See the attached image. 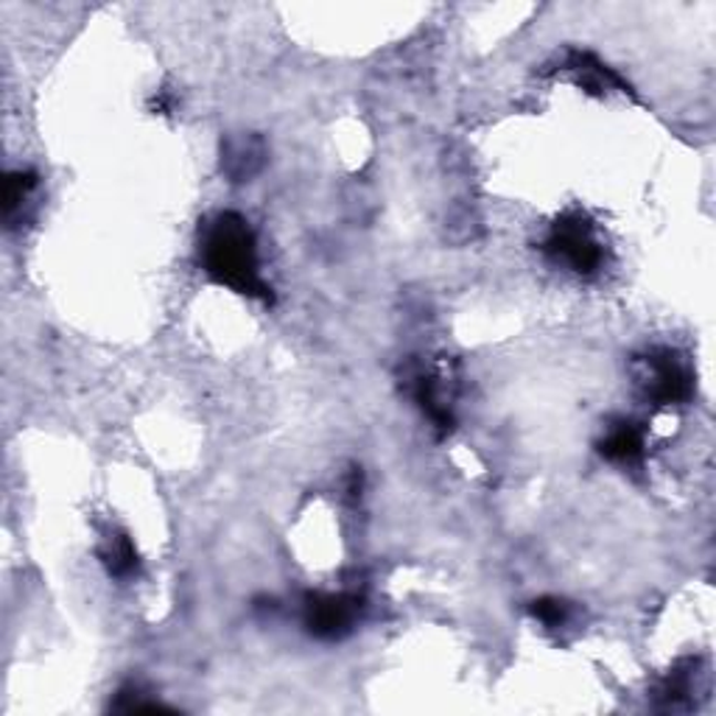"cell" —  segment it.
I'll list each match as a JSON object with an SVG mask.
<instances>
[{
  "instance_id": "ba28073f",
  "label": "cell",
  "mask_w": 716,
  "mask_h": 716,
  "mask_svg": "<svg viewBox=\"0 0 716 716\" xmlns=\"http://www.w3.org/2000/svg\"><path fill=\"white\" fill-rule=\"evenodd\" d=\"M36 186H40V179H36L34 171H9L7 182H3V219H7L9 228L20 224L25 219V208L34 199Z\"/></svg>"
},
{
  "instance_id": "277c9868",
  "label": "cell",
  "mask_w": 716,
  "mask_h": 716,
  "mask_svg": "<svg viewBox=\"0 0 716 716\" xmlns=\"http://www.w3.org/2000/svg\"><path fill=\"white\" fill-rule=\"evenodd\" d=\"M361 602L347 593H310L303 621L314 639L339 641L352 630Z\"/></svg>"
},
{
  "instance_id": "30bf717a",
  "label": "cell",
  "mask_w": 716,
  "mask_h": 716,
  "mask_svg": "<svg viewBox=\"0 0 716 716\" xmlns=\"http://www.w3.org/2000/svg\"><path fill=\"white\" fill-rule=\"evenodd\" d=\"M102 562L107 568L109 577L115 579H131L140 571V557L131 537L124 531H113L102 546Z\"/></svg>"
},
{
  "instance_id": "3957f363",
  "label": "cell",
  "mask_w": 716,
  "mask_h": 716,
  "mask_svg": "<svg viewBox=\"0 0 716 716\" xmlns=\"http://www.w3.org/2000/svg\"><path fill=\"white\" fill-rule=\"evenodd\" d=\"M639 383L657 407H672L692 398L694 381L688 367L668 347H655L639 358Z\"/></svg>"
},
{
  "instance_id": "7a4b0ae2",
  "label": "cell",
  "mask_w": 716,
  "mask_h": 716,
  "mask_svg": "<svg viewBox=\"0 0 716 716\" xmlns=\"http://www.w3.org/2000/svg\"><path fill=\"white\" fill-rule=\"evenodd\" d=\"M544 252L551 263L582 277H593L604 263V250L593 233V224L579 213H568L551 224Z\"/></svg>"
},
{
  "instance_id": "8992f818",
  "label": "cell",
  "mask_w": 716,
  "mask_h": 716,
  "mask_svg": "<svg viewBox=\"0 0 716 716\" xmlns=\"http://www.w3.org/2000/svg\"><path fill=\"white\" fill-rule=\"evenodd\" d=\"M599 451H602L604 460L619 462V465H639L641 456H644V431L635 423L621 420L604 434Z\"/></svg>"
},
{
  "instance_id": "9c48e42d",
  "label": "cell",
  "mask_w": 716,
  "mask_h": 716,
  "mask_svg": "<svg viewBox=\"0 0 716 716\" xmlns=\"http://www.w3.org/2000/svg\"><path fill=\"white\" fill-rule=\"evenodd\" d=\"M566 67L571 73H577L579 82L586 84L588 90H597V93H608V90H626V84L621 82V76L615 71H610L608 65L597 60L588 51H571L566 60Z\"/></svg>"
},
{
  "instance_id": "52a82bcc",
  "label": "cell",
  "mask_w": 716,
  "mask_h": 716,
  "mask_svg": "<svg viewBox=\"0 0 716 716\" xmlns=\"http://www.w3.org/2000/svg\"><path fill=\"white\" fill-rule=\"evenodd\" d=\"M266 160V149H263L261 138H239L230 140L224 157H221V168L228 171L233 182H244V179L255 177Z\"/></svg>"
},
{
  "instance_id": "8fae6325",
  "label": "cell",
  "mask_w": 716,
  "mask_h": 716,
  "mask_svg": "<svg viewBox=\"0 0 716 716\" xmlns=\"http://www.w3.org/2000/svg\"><path fill=\"white\" fill-rule=\"evenodd\" d=\"M531 615H535L540 624L546 626H562L568 619H571V604L562 602V599H555V597H544L537 599V602H531Z\"/></svg>"
},
{
  "instance_id": "5b68a950",
  "label": "cell",
  "mask_w": 716,
  "mask_h": 716,
  "mask_svg": "<svg viewBox=\"0 0 716 716\" xmlns=\"http://www.w3.org/2000/svg\"><path fill=\"white\" fill-rule=\"evenodd\" d=\"M409 383H412V398L423 414L429 418V423L434 425L436 434H448V431L454 429V412H451V403L442 394L440 383H436L434 376L429 372H412L409 376Z\"/></svg>"
},
{
  "instance_id": "6da1fadb",
  "label": "cell",
  "mask_w": 716,
  "mask_h": 716,
  "mask_svg": "<svg viewBox=\"0 0 716 716\" xmlns=\"http://www.w3.org/2000/svg\"><path fill=\"white\" fill-rule=\"evenodd\" d=\"M199 261L208 277L219 286L246 294L268 303L272 288L261 275V257H257V241L250 221L239 213H219L210 219L199 241Z\"/></svg>"
}]
</instances>
